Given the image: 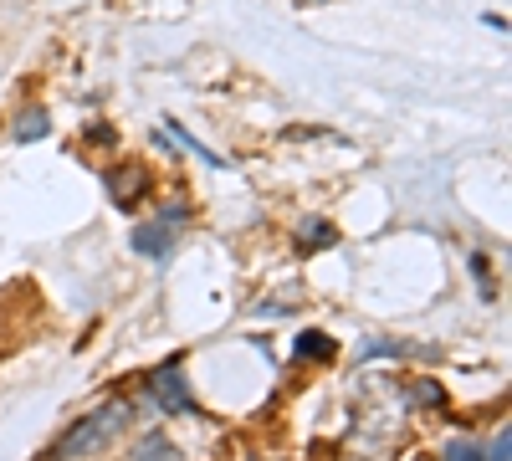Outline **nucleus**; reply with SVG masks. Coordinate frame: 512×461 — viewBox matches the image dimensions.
I'll use <instances>...</instances> for the list:
<instances>
[{
  "label": "nucleus",
  "instance_id": "4",
  "mask_svg": "<svg viewBox=\"0 0 512 461\" xmlns=\"http://www.w3.org/2000/svg\"><path fill=\"white\" fill-rule=\"evenodd\" d=\"M103 185H108V200L118 205V211H134V205L149 195V170H144V164H134V159H123L118 170L103 175Z\"/></svg>",
  "mask_w": 512,
  "mask_h": 461
},
{
  "label": "nucleus",
  "instance_id": "8",
  "mask_svg": "<svg viewBox=\"0 0 512 461\" xmlns=\"http://www.w3.org/2000/svg\"><path fill=\"white\" fill-rule=\"evenodd\" d=\"M292 354L297 359H333V339L328 333H303V339L292 344Z\"/></svg>",
  "mask_w": 512,
  "mask_h": 461
},
{
  "label": "nucleus",
  "instance_id": "1",
  "mask_svg": "<svg viewBox=\"0 0 512 461\" xmlns=\"http://www.w3.org/2000/svg\"><path fill=\"white\" fill-rule=\"evenodd\" d=\"M128 421H134V400H98L82 421H72L62 431V441L52 446V461H88V456L108 451L128 431Z\"/></svg>",
  "mask_w": 512,
  "mask_h": 461
},
{
  "label": "nucleus",
  "instance_id": "6",
  "mask_svg": "<svg viewBox=\"0 0 512 461\" xmlns=\"http://www.w3.org/2000/svg\"><path fill=\"white\" fill-rule=\"evenodd\" d=\"M164 129H169V139H180V144H185L190 154H200V159L210 164V170H226V164H231L226 154H216V149H210V144H200V139H195V134L185 129V123H180V118H164Z\"/></svg>",
  "mask_w": 512,
  "mask_h": 461
},
{
  "label": "nucleus",
  "instance_id": "5",
  "mask_svg": "<svg viewBox=\"0 0 512 461\" xmlns=\"http://www.w3.org/2000/svg\"><path fill=\"white\" fill-rule=\"evenodd\" d=\"M123 461H185V456L164 431H149V436H139V446H128Z\"/></svg>",
  "mask_w": 512,
  "mask_h": 461
},
{
  "label": "nucleus",
  "instance_id": "3",
  "mask_svg": "<svg viewBox=\"0 0 512 461\" xmlns=\"http://www.w3.org/2000/svg\"><path fill=\"white\" fill-rule=\"evenodd\" d=\"M180 226H185V205H175L169 216L139 226L134 236H128V246H134L139 257H149V262H164V257H169V246H175V231H180Z\"/></svg>",
  "mask_w": 512,
  "mask_h": 461
},
{
  "label": "nucleus",
  "instance_id": "7",
  "mask_svg": "<svg viewBox=\"0 0 512 461\" xmlns=\"http://www.w3.org/2000/svg\"><path fill=\"white\" fill-rule=\"evenodd\" d=\"M47 134H52L47 108H26V113L16 118V129H11V139H16V144H36V139H47Z\"/></svg>",
  "mask_w": 512,
  "mask_h": 461
},
{
  "label": "nucleus",
  "instance_id": "12",
  "mask_svg": "<svg viewBox=\"0 0 512 461\" xmlns=\"http://www.w3.org/2000/svg\"><path fill=\"white\" fill-rule=\"evenodd\" d=\"M472 272H477V282H482V298H492V282H487V257H482V251L472 257Z\"/></svg>",
  "mask_w": 512,
  "mask_h": 461
},
{
  "label": "nucleus",
  "instance_id": "11",
  "mask_svg": "<svg viewBox=\"0 0 512 461\" xmlns=\"http://www.w3.org/2000/svg\"><path fill=\"white\" fill-rule=\"evenodd\" d=\"M482 461H507V431H497V441L482 446Z\"/></svg>",
  "mask_w": 512,
  "mask_h": 461
},
{
  "label": "nucleus",
  "instance_id": "2",
  "mask_svg": "<svg viewBox=\"0 0 512 461\" xmlns=\"http://www.w3.org/2000/svg\"><path fill=\"white\" fill-rule=\"evenodd\" d=\"M144 385H149V395H154V405H159L164 415H190V410H195V390H190V380H185V364H180V359H164Z\"/></svg>",
  "mask_w": 512,
  "mask_h": 461
},
{
  "label": "nucleus",
  "instance_id": "9",
  "mask_svg": "<svg viewBox=\"0 0 512 461\" xmlns=\"http://www.w3.org/2000/svg\"><path fill=\"white\" fill-rule=\"evenodd\" d=\"M323 246H333V226L328 221H308L303 226V251H323Z\"/></svg>",
  "mask_w": 512,
  "mask_h": 461
},
{
  "label": "nucleus",
  "instance_id": "10",
  "mask_svg": "<svg viewBox=\"0 0 512 461\" xmlns=\"http://www.w3.org/2000/svg\"><path fill=\"white\" fill-rule=\"evenodd\" d=\"M441 461H482V446H477V441H451V446L441 451Z\"/></svg>",
  "mask_w": 512,
  "mask_h": 461
}]
</instances>
